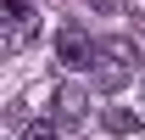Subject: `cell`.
<instances>
[{
	"instance_id": "5b68a950",
	"label": "cell",
	"mask_w": 145,
	"mask_h": 140,
	"mask_svg": "<svg viewBox=\"0 0 145 140\" xmlns=\"http://www.w3.org/2000/svg\"><path fill=\"white\" fill-rule=\"evenodd\" d=\"M22 140H61V129H56V123H34Z\"/></svg>"
},
{
	"instance_id": "3957f363",
	"label": "cell",
	"mask_w": 145,
	"mask_h": 140,
	"mask_svg": "<svg viewBox=\"0 0 145 140\" xmlns=\"http://www.w3.org/2000/svg\"><path fill=\"white\" fill-rule=\"evenodd\" d=\"M39 34V17H34V6L28 0H6V51L17 56L28 39Z\"/></svg>"
},
{
	"instance_id": "6da1fadb",
	"label": "cell",
	"mask_w": 145,
	"mask_h": 140,
	"mask_svg": "<svg viewBox=\"0 0 145 140\" xmlns=\"http://www.w3.org/2000/svg\"><path fill=\"white\" fill-rule=\"evenodd\" d=\"M95 84L101 90H123L134 73H140V45L128 34H112V39H95Z\"/></svg>"
},
{
	"instance_id": "277c9868",
	"label": "cell",
	"mask_w": 145,
	"mask_h": 140,
	"mask_svg": "<svg viewBox=\"0 0 145 140\" xmlns=\"http://www.w3.org/2000/svg\"><path fill=\"white\" fill-rule=\"evenodd\" d=\"M78 123H84V95L72 84H61L56 90V129H78Z\"/></svg>"
},
{
	"instance_id": "7a4b0ae2",
	"label": "cell",
	"mask_w": 145,
	"mask_h": 140,
	"mask_svg": "<svg viewBox=\"0 0 145 140\" xmlns=\"http://www.w3.org/2000/svg\"><path fill=\"white\" fill-rule=\"evenodd\" d=\"M56 62H61V67H72V73H84V67H95V39L84 34V28H61V34H56Z\"/></svg>"
}]
</instances>
